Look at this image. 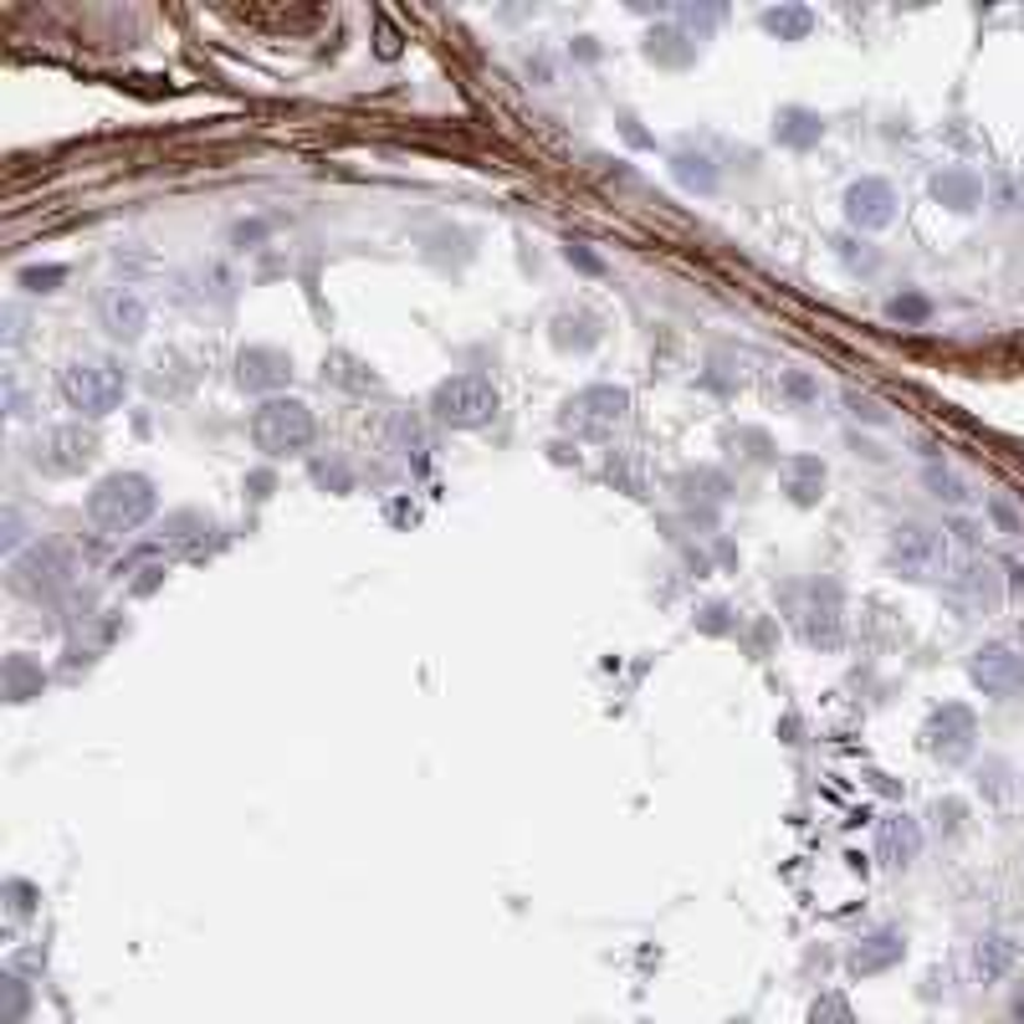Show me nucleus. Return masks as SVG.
I'll use <instances>...</instances> for the list:
<instances>
[{
	"label": "nucleus",
	"instance_id": "f257e3e1",
	"mask_svg": "<svg viewBox=\"0 0 1024 1024\" xmlns=\"http://www.w3.org/2000/svg\"><path fill=\"white\" fill-rule=\"evenodd\" d=\"M57 389H62V400H67V410H77V416H88V420H103L129 395V374H123L119 359L82 354V359H67L57 370Z\"/></svg>",
	"mask_w": 1024,
	"mask_h": 1024
},
{
	"label": "nucleus",
	"instance_id": "f03ea898",
	"mask_svg": "<svg viewBox=\"0 0 1024 1024\" xmlns=\"http://www.w3.org/2000/svg\"><path fill=\"white\" fill-rule=\"evenodd\" d=\"M154 507H159V492H154V482H148L144 472H113L88 492L92 528H98V533H113V538L144 528V522L154 518Z\"/></svg>",
	"mask_w": 1024,
	"mask_h": 1024
},
{
	"label": "nucleus",
	"instance_id": "7ed1b4c3",
	"mask_svg": "<svg viewBox=\"0 0 1024 1024\" xmlns=\"http://www.w3.org/2000/svg\"><path fill=\"white\" fill-rule=\"evenodd\" d=\"M318 436V420L297 395H267L252 410V441L267 456H302Z\"/></svg>",
	"mask_w": 1024,
	"mask_h": 1024
},
{
	"label": "nucleus",
	"instance_id": "20e7f679",
	"mask_svg": "<svg viewBox=\"0 0 1024 1024\" xmlns=\"http://www.w3.org/2000/svg\"><path fill=\"white\" fill-rule=\"evenodd\" d=\"M431 410L441 426H451V431H482V426L497 420V385L476 370L451 374V379H441V385L431 389Z\"/></svg>",
	"mask_w": 1024,
	"mask_h": 1024
},
{
	"label": "nucleus",
	"instance_id": "39448f33",
	"mask_svg": "<svg viewBox=\"0 0 1024 1024\" xmlns=\"http://www.w3.org/2000/svg\"><path fill=\"white\" fill-rule=\"evenodd\" d=\"M887 564L896 574H906V580H937L948 569V538L937 533V528H927V522L906 518L887 538Z\"/></svg>",
	"mask_w": 1024,
	"mask_h": 1024
},
{
	"label": "nucleus",
	"instance_id": "423d86ee",
	"mask_svg": "<svg viewBox=\"0 0 1024 1024\" xmlns=\"http://www.w3.org/2000/svg\"><path fill=\"white\" fill-rule=\"evenodd\" d=\"M630 416V395L620 385H584L580 395H569L559 410V426L569 436H609L620 420Z\"/></svg>",
	"mask_w": 1024,
	"mask_h": 1024
},
{
	"label": "nucleus",
	"instance_id": "0eeeda50",
	"mask_svg": "<svg viewBox=\"0 0 1024 1024\" xmlns=\"http://www.w3.org/2000/svg\"><path fill=\"white\" fill-rule=\"evenodd\" d=\"M98 456V436L82 426H52L31 441V466L42 476H77Z\"/></svg>",
	"mask_w": 1024,
	"mask_h": 1024
},
{
	"label": "nucleus",
	"instance_id": "6e6552de",
	"mask_svg": "<svg viewBox=\"0 0 1024 1024\" xmlns=\"http://www.w3.org/2000/svg\"><path fill=\"white\" fill-rule=\"evenodd\" d=\"M73 580V564L57 543H31L26 553L11 559V584L15 594H31V599H52L62 584Z\"/></svg>",
	"mask_w": 1024,
	"mask_h": 1024
},
{
	"label": "nucleus",
	"instance_id": "1a4fd4ad",
	"mask_svg": "<svg viewBox=\"0 0 1024 1024\" xmlns=\"http://www.w3.org/2000/svg\"><path fill=\"white\" fill-rule=\"evenodd\" d=\"M968 676H973V686H979L983 697L1010 702V697H1020L1024 692V656L1014 651V646H1004V640H989V646L973 651Z\"/></svg>",
	"mask_w": 1024,
	"mask_h": 1024
},
{
	"label": "nucleus",
	"instance_id": "9d476101",
	"mask_svg": "<svg viewBox=\"0 0 1024 1024\" xmlns=\"http://www.w3.org/2000/svg\"><path fill=\"white\" fill-rule=\"evenodd\" d=\"M973 738H979V717L968 713L964 702H943L933 717H927V748H933L943 763H964L973 753Z\"/></svg>",
	"mask_w": 1024,
	"mask_h": 1024
},
{
	"label": "nucleus",
	"instance_id": "9b49d317",
	"mask_svg": "<svg viewBox=\"0 0 1024 1024\" xmlns=\"http://www.w3.org/2000/svg\"><path fill=\"white\" fill-rule=\"evenodd\" d=\"M846 221L856 231H881V225L896 221V190H891L881 175H866L846 190Z\"/></svg>",
	"mask_w": 1024,
	"mask_h": 1024
},
{
	"label": "nucleus",
	"instance_id": "f8f14e48",
	"mask_svg": "<svg viewBox=\"0 0 1024 1024\" xmlns=\"http://www.w3.org/2000/svg\"><path fill=\"white\" fill-rule=\"evenodd\" d=\"M98 318H103L108 339L119 343H139L148 328V302L134 293V287H108L103 297H98Z\"/></svg>",
	"mask_w": 1024,
	"mask_h": 1024
},
{
	"label": "nucleus",
	"instance_id": "ddd939ff",
	"mask_svg": "<svg viewBox=\"0 0 1024 1024\" xmlns=\"http://www.w3.org/2000/svg\"><path fill=\"white\" fill-rule=\"evenodd\" d=\"M287 374H293V359H287L283 349H267V343L241 349V359H236V385L241 389H267V395H277V389L287 385Z\"/></svg>",
	"mask_w": 1024,
	"mask_h": 1024
},
{
	"label": "nucleus",
	"instance_id": "4468645a",
	"mask_svg": "<svg viewBox=\"0 0 1024 1024\" xmlns=\"http://www.w3.org/2000/svg\"><path fill=\"white\" fill-rule=\"evenodd\" d=\"M779 476H784V492L800 507L819 503V492H825V461L819 456H789L784 466H779Z\"/></svg>",
	"mask_w": 1024,
	"mask_h": 1024
},
{
	"label": "nucleus",
	"instance_id": "2eb2a0df",
	"mask_svg": "<svg viewBox=\"0 0 1024 1024\" xmlns=\"http://www.w3.org/2000/svg\"><path fill=\"white\" fill-rule=\"evenodd\" d=\"M917 850H922L917 819L896 815V819H887V825H881V861H887V866H912V861H917Z\"/></svg>",
	"mask_w": 1024,
	"mask_h": 1024
},
{
	"label": "nucleus",
	"instance_id": "dca6fc26",
	"mask_svg": "<svg viewBox=\"0 0 1024 1024\" xmlns=\"http://www.w3.org/2000/svg\"><path fill=\"white\" fill-rule=\"evenodd\" d=\"M933 195L948 210H973L983 200V179L973 175V169H943V175L933 179Z\"/></svg>",
	"mask_w": 1024,
	"mask_h": 1024
},
{
	"label": "nucleus",
	"instance_id": "f3484780",
	"mask_svg": "<svg viewBox=\"0 0 1024 1024\" xmlns=\"http://www.w3.org/2000/svg\"><path fill=\"white\" fill-rule=\"evenodd\" d=\"M896 958H902V937L877 933V937H866L861 948L850 953V968H856V973H881V968H891Z\"/></svg>",
	"mask_w": 1024,
	"mask_h": 1024
},
{
	"label": "nucleus",
	"instance_id": "a211bd4d",
	"mask_svg": "<svg viewBox=\"0 0 1024 1024\" xmlns=\"http://www.w3.org/2000/svg\"><path fill=\"white\" fill-rule=\"evenodd\" d=\"M819 134H825V123H819L815 113H804V108H784V113H779V144L810 148Z\"/></svg>",
	"mask_w": 1024,
	"mask_h": 1024
},
{
	"label": "nucleus",
	"instance_id": "6ab92c4d",
	"mask_svg": "<svg viewBox=\"0 0 1024 1024\" xmlns=\"http://www.w3.org/2000/svg\"><path fill=\"white\" fill-rule=\"evenodd\" d=\"M42 682H46L42 667H31L26 656H11V661H5V697H11V702L36 697V692H42Z\"/></svg>",
	"mask_w": 1024,
	"mask_h": 1024
},
{
	"label": "nucleus",
	"instance_id": "aec40b11",
	"mask_svg": "<svg viewBox=\"0 0 1024 1024\" xmlns=\"http://www.w3.org/2000/svg\"><path fill=\"white\" fill-rule=\"evenodd\" d=\"M763 26L779 36V42H800L810 31V11L804 5H779V11H763Z\"/></svg>",
	"mask_w": 1024,
	"mask_h": 1024
},
{
	"label": "nucleus",
	"instance_id": "412c9836",
	"mask_svg": "<svg viewBox=\"0 0 1024 1024\" xmlns=\"http://www.w3.org/2000/svg\"><path fill=\"white\" fill-rule=\"evenodd\" d=\"M922 482L933 487L937 503H948V507H968V487L948 472V466H927V472H922Z\"/></svg>",
	"mask_w": 1024,
	"mask_h": 1024
},
{
	"label": "nucleus",
	"instance_id": "4be33fe9",
	"mask_svg": "<svg viewBox=\"0 0 1024 1024\" xmlns=\"http://www.w3.org/2000/svg\"><path fill=\"white\" fill-rule=\"evenodd\" d=\"M676 175H682V185H692V190H713V185H717V169H713V159H707V154H697V159H692V154H682V159H676Z\"/></svg>",
	"mask_w": 1024,
	"mask_h": 1024
},
{
	"label": "nucleus",
	"instance_id": "5701e85b",
	"mask_svg": "<svg viewBox=\"0 0 1024 1024\" xmlns=\"http://www.w3.org/2000/svg\"><path fill=\"white\" fill-rule=\"evenodd\" d=\"M1004 964H1010V943H1004V937H989L979 948V973L994 979V973H1004Z\"/></svg>",
	"mask_w": 1024,
	"mask_h": 1024
},
{
	"label": "nucleus",
	"instance_id": "b1692460",
	"mask_svg": "<svg viewBox=\"0 0 1024 1024\" xmlns=\"http://www.w3.org/2000/svg\"><path fill=\"white\" fill-rule=\"evenodd\" d=\"M784 395H789L794 405H815V400H819V379H810L804 370H789V374H784Z\"/></svg>",
	"mask_w": 1024,
	"mask_h": 1024
},
{
	"label": "nucleus",
	"instance_id": "393cba45",
	"mask_svg": "<svg viewBox=\"0 0 1024 1024\" xmlns=\"http://www.w3.org/2000/svg\"><path fill=\"white\" fill-rule=\"evenodd\" d=\"M67 277V267H31V272H21V283L31 287V293H52V283H62Z\"/></svg>",
	"mask_w": 1024,
	"mask_h": 1024
},
{
	"label": "nucleus",
	"instance_id": "a878e982",
	"mask_svg": "<svg viewBox=\"0 0 1024 1024\" xmlns=\"http://www.w3.org/2000/svg\"><path fill=\"white\" fill-rule=\"evenodd\" d=\"M964 590L973 594V599H999V584H994V574H989V569H968Z\"/></svg>",
	"mask_w": 1024,
	"mask_h": 1024
},
{
	"label": "nucleus",
	"instance_id": "bb28decb",
	"mask_svg": "<svg viewBox=\"0 0 1024 1024\" xmlns=\"http://www.w3.org/2000/svg\"><path fill=\"white\" fill-rule=\"evenodd\" d=\"M815 1024H856L850 1020V1010H846V999H819L815 1004Z\"/></svg>",
	"mask_w": 1024,
	"mask_h": 1024
},
{
	"label": "nucleus",
	"instance_id": "cd10ccee",
	"mask_svg": "<svg viewBox=\"0 0 1024 1024\" xmlns=\"http://www.w3.org/2000/svg\"><path fill=\"white\" fill-rule=\"evenodd\" d=\"M891 312H896V318H927V297L906 293V297H896V302H891Z\"/></svg>",
	"mask_w": 1024,
	"mask_h": 1024
},
{
	"label": "nucleus",
	"instance_id": "c85d7f7f",
	"mask_svg": "<svg viewBox=\"0 0 1024 1024\" xmlns=\"http://www.w3.org/2000/svg\"><path fill=\"white\" fill-rule=\"evenodd\" d=\"M989 513H994V522H999V528H1004V533H1020V528H1024V522L1014 518V513H1010V507H1004V503H989Z\"/></svg>",
	"mask_w": 1024,
	"mask_h": 1024
},
{
	"label": "nucleus",
	"instance_id": "c756f323",
	"mask_svg": "<svg viewBox=\"0 0 1024 1024\" xmlns=\"http://www.w3.org/2000/svg\"><path fill=\"white\" fill-rule=\"evenodd\" d=\"M15 549H21V518H15V507L5 513V553L15 559Z\"/></svg>",
	"mask_w": 1024,
	"mask_h": 1024
},
{
	"label": "nucleus",
	"instance_id": "7c9ffc66",
	"mask_svg": "<svg viewBox=\"0 0 1024 1024\" xmlns=\"http://www.w3.org/2000/svg\"><path fill=\"white\" fill-rule=\"evenodd\" d=\"M569 262H580L584 272H599V256H590L584 246H569Z\"/></svg>",
	"mask_w": 1024,
	"mask_h": 1024
}]
</instances>
